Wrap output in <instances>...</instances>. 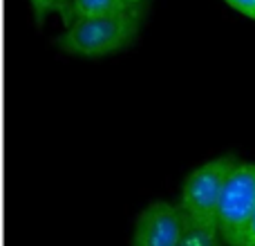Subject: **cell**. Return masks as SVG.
Listing matches in <instances>:
<instances>
[{
  "label": "cell",
  "mask_w": 255,
  "mask_h": 246,
  "mask_svg": "<svg viewBox=\"0 0 255 246\" xmlns=\"http://www.w3.org/2000/svg\"><path fill=\"white\" fill-rule=\"evenodd\" d=\"M235 246H255V215H253V220L249 222L247 229H244V233L240 235Z\"/></svg>",
  "instance_id": "obj_9"
},
{
  "label": "cell",
  "mask_w": 255,
  "mask_h": 246,
  "mask_svg": "<svg viewBox=\"0 0 255 246\" xmlns=\"http://www.w3.org/2000/svg\"><path fill=\"white\" fill-rule=\"evenodd\" d=\"M188 224L179 204L152 202L136 215L132 246H179Z\"/></svg>",
  "instance_id": "obj_4"
},
{
  "label": "cell",
  "mask_w": 255,
  "mask_h": 246,
  "mask_svg": "<svg viewBox=\"0 0 255 246\" xmlns=\"http://www.w3.org/2000/svg\"><path fill=\"white\" fill-rule=\"evenodd\" d=\"M29 4H31V11H34L36 20L43 22L49 13H54V11L63 13L65 11V7L70 4V0H29Z\"/></svg>",
  "instance_id": "obj_7"
},
{
  "label": "cell",
  "mask_w": 255,
  "mask_h": 246,
  "mask_svg": "<svg viewBox=\"0 0 255 246\" xmlns=\"http://www.w3.org/2000/svg\"><path fill=\"white\" fill-rule=\"evenodd\" d=\"M148 9L128 13H108L90 16L65 22V29L58 34L56 45L61 52L81 58H103L124 52L139 38Z\"/></svg>",
  "instance_id": "obj_1"
},
{
  "label": "cell",
  "mask_w": 255,
  "mask_h": 246,
  "mask_svg": "<svg viewBox=\"0 0 255 246\" xmlns=\"http://www.w3.org/2000/svg\"><path fill=\"white\" fill-rule=\"evenodd\" d=\"M238 161L240 159L233 154H220L199 163L195 170L188 172L179 190V206L190 224L217 231V211H220L222 193Z\"/></svg>",
  "instance_id": "obj_2"
},
{
  "label": "cell",
  "mask_w": 255,
  "mask_h": 246,
  "mask_svg": "<svg viewBox=\"0 0 255 246\" xmlns=\"http://www.w3.org/2000/svg\"><path fill=\"white\" fill-rule=\"evenodd\" d=\"M148 4L150 0H70V4L65 7V11L61 16L65 22H72L90 16L141 11V9H148Z\"/></svg>",
  "instance_id": "obj_5"
},
{
  "label": "cell",
  "mask_w": 255,
  "mask_h": 246,
  "mask_svg": "<svg viewBox=\"0 0 255 246\" xmlns=\"http://www.w3.org/2000/svg\"><path fill=\"white\" fill-rule=\"evenodd\" d=\"M179 246H224V240L220 238L215 229H204V226L188 224Z\"/></svg>",
  "instance_id": "obj_6"
},
{
  "label": "cell",
  "mask_w": 255,
  "mask_h": 246,
  "mask_svg": "<svg viewBox=\"0 0 255 246\" xmlns=\"http://www.w3.org/2000/svg\"><path fill=\"white\" fill-rule=\"evenodd\" d=\"M255 215V161H242L231 170L217 211V233L226 246H235Z\"/></svg>",
  "instance_id": "obj_3"
},
{
  "label": "cell",
  "mask_w": 255,
  "mask_h": 246,
  "mask_svg": "<svg viewBox=\"0 0 255 246\" xmlns=\"http://www.w3.org/2000/svg\"><path fill=\"white\" fill-rule=\"evenodd\" d=\"M229 7H233L235 11H240L242 16L255 20V0H224Z\"/></svg>",
  "instance_id": "obj_8"
}]
</instances>
